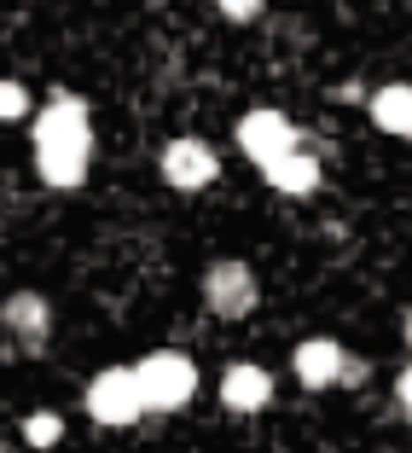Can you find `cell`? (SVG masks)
I'll return each mask as SVG.
<instances>
[{"label":"cell","instance_id":"cell-1","mask_svg":"<svg viewBox=\"0 0 412 453\" xmlns=\"http://www.w3.org/2000/svg\"><path fill=\"white\" fill-rule=\"evenodd\" d=\"M29 157H35L41 187H53V192L81 187L88 163H94V111L76 94H53L29 122Z\"/></svg>","mask_w":412,"mask_h":453},{"label":"cell","instance_id":"cell-2","mask_svg":"<svg viewBox=\"0 0 412 453\" xmlns=\"http://www.w3.org/2000/svg\"><path fill=\"white\" fill-rule=\"evenodd\" d=\"M81 413L94 418V425H105V430H128V425H140V418L151 413L140 372H134V366H105L94 384L81 389Z\"/></svg>","mask_w":412,"mask_h":453},{"label":"cell","instance_id":"cell-3","mask_svg":"<svg viewBox=\"0 0 412 453\" xmlns=\"http://www.w3.org/2000/svg\"><path fill=\"white\" fill-rule=\"evenodd\" d=\"M134 372L146 384L151 413H174V407H192L198 395V360L187 349H151V355L134 360Z\"/></svg>","mask_w":412,"mask_h":453},{"label":"cell","instance_id":"cell-4","mask_svg":"<svg viewBox=\"0 0 412 453\" xmlns=\"http://www.w3.org/2000/svg\"><path fill=\"white\" fill-rule=\"evenodd\" d=\"M239 151L256 163V169H273L279 157H291V151H302V128H296L291 117H285L279 105H256L239 117Z\"/></svg>","mask_w":412,"mask_h":453},{"label":"cell","instance_id":"cell-5","mask_svg":"<svg viewBox=\"0 0 412 453\" xmlns=\"http://www.w3.org/2000/svg\"><path fill=\"white\" fill-rule=\"evenodd\" d=\"M256 303H262V285H256V267L239 256H221V262L203 267V308L215 320H250Z\"/></svg>","mask_w":412,"mask_h":453},{"label":"cell","instance_id":"cell-6","mask_svg":"<svg viewBox=\"0 0 412 453\" xmlns=\"http://www.w3.org/2000/svg\"><path fill=\"white\" fill-rule=\"evenodd\" d=\"M157 169H163V180H169L174 192H210L215 174H221V157H215V146L198 140V134H174L169 146H163Z\"/></svg>","mask_w":412,"mask_h":453},{"label":"cell","instance_id":"cell-7","mask_svg":"<svg viewBox=\"0 0 412 453\" xmlns=\"http://www.w3.org/2000/svg\"><path fill=\"white\" fill-rule=\"evenodd\" d=\"M0 326H6L18 355H47V343H53V303L41 291H12L6 308H0Z\"/></svg>","mask_w":412,"mask_h":453},{"label":"cell","instance_id":"cell-8","mask_svg":"<svg viewBox=\"0 0 412 453\" xmlns=\"http://www.w3.org/2000/svg\"><path fill=\"white\" fill-rule=\"evenodd\" d=\"M291 372L302 389H343V372H348V349L337 337H302L291 355Z\"/></svg>","mask_w":412,"mask_h":453},{"label":"cell","instance_id":"cell-9","mask_svg":"<svg viewBox=\"0 0 412 453\" xmlns=\"http://www.w3.org/2000/svg\"><path fill=\"white\" fill-rule=\"evenodd\" d=\"M267 401H273V372L267 366H256V360H233L221 372V407L226 413H267Z\"/></svg>","mask_w":412,"mask_h":453},{"label":"cell","instance_id":"cell-10","mask_svg":"<svg viewBox=\"0 0 412 453\" xmlns=\"http://www.w3.org/2000/svg\"><path fill=\"white\" fill-rule=\"evenodd\" d=\"M262 180L279 192V198H308V192H314L325 174H319V157L302 146V151H291V157H279L273 169H262Z\"/></svg>","mask_w":412,"mask_h":453},{"label":"cell","instance_id":"cell-11","mask_svg":"<svg viewBox=\"0 0 412 453\" xmlns=\"http://www.w3.org/2000/svg\"><path fill=\"white\" fill-rule=\"evenodd\" d=\"M366 111H372V122H378L384 134L412 140V81H384V88L366 99Z\"/></svg>","mask_w":412,"mask_h":453},{"label":"cell","instance_id":"cell-12","mask_svg":"<svg viewBox=\"0 0 412 453\" xmlns=\"http://www.w3.org/2000/svg\"><path fill=\"white\" fill-rule=\"evenodd\" d=\"M65 441V418L58 413H24V448H35V453H47V448H58Z\"/></svg>","mask_w":412,"mask_h":453},{"label":"cell","instance_id":"cell-13","mask_svg":"<svg viewBox=\"0 0 412 453\" xmlns=\"http://www.w3.org/2000/svg\"><path fill=\"white\" fill-rule=\"evenodd\" d=\"M0 117H6V122L29 117V88H24V81H0Z\"/></svg>","mask_w":412,"mask_h":453},{"label":"cell","instance_id":"cell-14","mask_svg":"<svg viewBox=\"0 0 412 453\" xmlns=\"http://www.w3.org/2000/svg\"><path fill=\"white\" fill-rule=\"evenodd\" d=\"M210 6H215L221 18H233V24H256L267 0H210Z\"/></svg>","mask_w":412,"mask_h":453},{"label":"cell","instance_id":"cell-15","mask_svg":"<svg viewBox=\"0 0 412 453\" xmlns=\"http://www.w3.org/2000/svg\"><path fill=\"white\" fill-rule=\"evenodd\" d=\"M395 401H401V413H407V425H412V366H401V378H395Z\"/></svg>","mask_w":412,"mask_h":453},{"label":"cell","instance_id":"cell-16","mask_svg":"<svg viewBox=\"0 0 412 453\" xmlns=\"http://www.w3.org/2000/svg\"><path fill=\"white\" fill-rule=\"evenodd\" d=\"M366 384V360L360 355H348V372H343V389H360Z\"/></svg>","mask_w":412,"mask_h":453},{"label":"cell","instance_id":"cell-17","mask_svg":"<svg viewBox=\"0 0 412 453\" xmlns=\"http://www.w3.org/2000/svg\"><path fill=\"white\" fill-rule=\"evenodd\" d=\"M401 332H407V349H412V314H407V326H401Z\"/></svg>","mask_w":412,"mask_h":453}]
</instances>
